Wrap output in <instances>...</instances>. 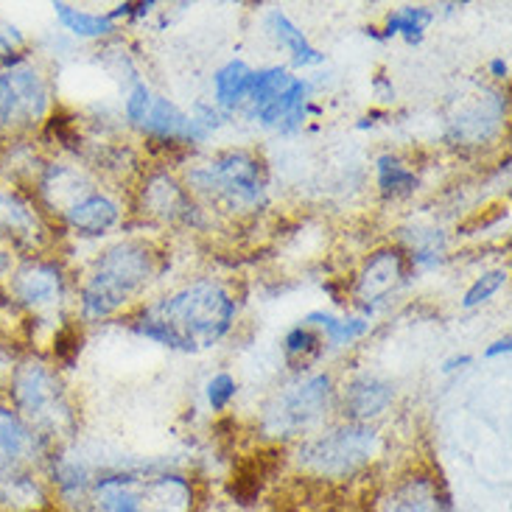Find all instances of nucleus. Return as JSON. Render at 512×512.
Here are the masks:
<instances>
[{"mask_svg":"<svg viewBox=\"0 0 512 512\" xmlns=\"http://www.w3.org/2000/svg\"><path fill=\"white\" fill-rule=\"evenodd\" d=\"M233 314L236 303L222 286L196 283L152 305L143 314L140 331L177 350H202L230 331Z\"/></svg>","mask_w":512,"mask_h":512,"instance_id":"1","label":"nucleus"},{"mask_svg":"<svg viewBox=\"0 0 512 512\" xmlns=\"http://www.w3.org/2000/svg\"><path fill=\"white\" fill-rule=\"evenodd\" d=\"M149 272L152 258L140 244H121L110 250L84 289V314L90 319L110 317L149 280Z\"/></svg>","mask_w":512,"mask_h":512,"instance_id":"2","label":"nucleus"},{"mask_svg":"<svg viewBox=\"0 0 512 512\" xmlns=\"http://www.w3.org/2000/svg\"><path fill=\"white\" fill-rule=\"evenodd\" d=\"M37 459L34 434L9 412L0 409V501L28 504L37 496V485L28 468Z\"/></svg>","mask_w":512,"mask_h":512,"instance_id":"3","label":"nucleus"},{"mask_svg":"<svg viewBox=\"0 0 512 512\" xmlns=\"http://www.w3.org/2000/svg\"><path fill=\"white\" fill-rule=\"evenodd\" d=\"M308 87L283 68H266L252 73L250 104L258 121L275 129H294L303 124Z\"/></svg>","mask_w":512,"mask_h":512,"instance_id":"4","label":"nucleus"},{"mask_svg":"<svg viewBox=\"0 0 512 512\" xmlns=\"http://www.w3.org/2000/svg\"><path fill=\"white\" fill-rule=\"evenodd\" d=\"M191 182L202 194L224 199L238 208H255L263 202L261 166L247 154H224L208 168L194 171Z\"/></svg>","mask_w":512,"mask_h":512,"instance_id":"5","label":"nucleus"},{"mask_svg":"<svg viewBox=\"0 0 512 512\" xmlns=\"http://www.w3.org/2000/svg\"><path fill=\"white\" fill-rule=\"evenodd\" d=\"M14 395H17L20 409L42 429L59 431L70 420L62 387L54 373L45 370L42 364H26L14 375Z\"/></svg>","mask_w":512,"mask_h":512,"instance_id":"6","label":"nucleus"},{"mask_svg":"<svg viewBox=\"0 0 512 512\" xmlns=\"http://www.w3.org/2000/svg\"><path fill=\"white\" fill-rule=\"evenodd\" d=\"M48 107L40 73L26 65L0 73V124H28Z\"/></svg>","mask_w":512,"mask_h":512,"instance_id":"7","label":"nucleus"},{"mask_svg":"<svg viewBox=\"0 0 512 512\" xmlns=\"http://www.w3.org/2000/svg\"><path fill=\"white\" fill-rule=\"evenodd\" d=\"M126 115H129L132 124L140 126L149 135H157V138H191V118L182 115L174 104H168L166 98L154 96L146 84H135L132 96L126 101Z\"/></svg>","mask_w":512,"mask_h":512,"instance_id":"8","label":"nucleus"},{"mask_svg":"<svg viewBox=\"0 0 512 512\" xmlns=\"http://www.w3.org/2000/svg\"><path fill=\"white\" fill-rule=\"evenodd\" d=\"M328 389H331V381L325 375H317V378L286 392L272 409V420H275L277 429L294 431L300 426H308L311 420H317L319 412L328 406Z\"/></svg>","mask_w":512,"mask_h":512,"instance_id":"9","label":"nucleus"},{"mask_svg":"<svg viewBox=\"0 0 512 512\" xmlns=\"http://www.w3.org/2000/svg\"><path fill=\"white\" fill-rule=\"evenodd\" d=\"M373 451V431L350 429L336 431L333 437H325L308 448V459H314L322 471H347L359 459L370 457Z\"/></svg>","mask_w":512,"mask_h":512,"instance_id":"10","label":"nucleus"},{"mask_svg":"<svg viewBox=\"0 0 512 512\" xmlns=\"http://www.w3.org/2000/svg\"><path fill=\"white\" fill-rule=\"evenodd\" d=\"M14 289H17V297L23 303L42 311V308H51V305L59 303V297H62V277L51 266H28L26 272L17 275Z\"/></svg>","mask_w":512,"mask_h":512,"instance_id":"11","label":"nucleus"},{"mask_svg":"<svg viewBox=\"0 0 512 512\" xmlns=\"http://www.w3.org/2000/svg\"><path fill=\"white\" fill-rule=\"evenodd\" d=\"M68 219L84 236H101L118 222V208L112 205L107 196L90 194L68 210Z\"/></svg>","mask_w":512,"mask_h":512,"instance_id":"12","label":"nucleus"},{"mask_svg":"<svg viewBox=\"0 0 512 512\" xmlns=\"http://www.w3.org/2000/svg\"><path fill=\"white\" fill-rule=\"evenodd\" d=\"M398 280H401V258L395 252H378L361 275L359 294L367 303H373L395 289Z\"/></svg>","mask_w":512,"mask_h":512,"instance_id":"13","label":"nucleus"},{"mask_svg":"<svg viewBox=\"0 0 512 512\" xmlns=\"http://www.w3.org/2000/svg\"><path fill=\"white\" fill-rule=\"evenodd\" d=\"M392 401V387L378 381V378H370V375H361L356 378L345 392V403L350 409V415L356 417H370L384 412Z\"/></svg>","mask_w":512,"mask_h":512,"instance_id":"14","label":"nucleus"},{"mask_svg":"<svg viewBox=\"0 0 512 512\" xmlns=\"http://www.w3.org/2000/svg\"><path fill=\"white\" fill-rule=\"evenodd\" d=\"M269 26H272V34L277 37V42L283 45V48H289V54L300 62V65H319L325 56L319 54L317 48L311 45V42L305 40L303 31L291 23L286 14L275 12L269 17Z\"/></svg>","mask_w":512,"mask_h":512,"instance_id":"15","label":"nucleus"},{"mask_svg":"<svg viewBox=\"0 0 512 512\" xmlns=\"http://www.w3.org/2000/svg\"><path fill=\"white\" fill-rule=\"evenodd\" d=\"M252 84V70L244 62H230L216 73V98L224 107H238L247 101Z\"/></svg>","mask_w":512,"mask_h":512,"instance_id":"16","label":"nucleus"},{"mask_svg":"<svg viewBox=\"0 0 512 512\" xmlns=\"http://www.w3.org/2000/svg\"><path fill=\"white\" fill-rule=\"evenodd\" d=\"M56 17L65 23L68 31L73 34H79V37H104V34H112L115 26H112V17L110 14H87L79 12V9H73L68 3H54Z\"/></svg>","mask_w":512,"mask_h":512,"instance_id":"17","label":"nucleus"},{"mask_svg":"<svg viewBox=\"0 0 512 512\" xmlns=\"http://www.w3.org/2000/svg\"><path fill=\"white\" fill-rule=\"evenodd\" d=\"M305 328H322L333 345H347V342L359 339L361 333L367 331V322L364 319H336L331 314L314 311V314L305 317Z\"/></svg>","mask_w":512,"mask_h":512,"instance_id":"18","label":"nucleus"},{"mask_svg":"<svg viewBox=\"0 0 512 512\" xmlns=\"http://www.w3.org/2000/svg\"><path fill=\"white\" fill-rule=\"evenodd\" d=\"M429 23V9H412V6H406V9H398L395 14H389L387 37H392V34H403L409 42H417L423 37V31H426Z\"/></svg>","mask_w":512,"mask_h":512,"instance_id":"19","label":"nucleus"},{"mask_svg":"<svg viewBox=\"0 0 512 512\" xmlns=\"http://www.w3.org/2000/svg\"><path fill=\"white\" fill-rule=\"evenodd\" d=\"M0 224L23 238L37 236V222L26 210V205H20L12 194H3V191H0Z\"/></svg>","mask_w":512,"mask_h":512,"instance_id":"20","label":"nucleus"},{"mask_svg":"<svg viewBox=\"0 0 512 512\" xmlns=\"http://www.w3.org/2000/svg\"><path fill=\"white\" fill-rule=\"evenodd\" d=\"M378 180H381L384 194L389 196L409 194L417 185L415 174L406 171V168H403L398 160H392V157H381V163H378Z\"/></svg>","mask_w":512,"mask_h":512,"instance_id":"21","label":"nucleus"},{"mask_svg":"<svg viewBox=\"0 0 512 512\" xmlns=\"http://www.w3.org/2000/svg\"><path fill=\"white\" fill-rule=\"evenodd\" d=\"M149 194L160 196V202H152V208L157 210V213L168 216V219H177V216H182V213H185V208H188L180 188H177V185H174L171 180H166V177L154 180L152 188H149Z\"/></svg>","mask_w":512,"mask_h":512,"instance_id":"22","label":"nucleus"},{"mask_svg":"<svg viewBox=\"0 0 512 512\" xmlns=\"http://www.w3.org/2000/svg\"><path fill=\"white\" fill-rule=\"evenodd\" d=\"M504 280H507V275H504L501 269H496V272H487L485 277H479L471 289H468V294H465L462 305H465V308H476V305H482L485 300H490V297H493V294H496L501 286H504Z\"/></svg>","mask_w":512,"mask_h":512,"instance_id":"23","label":"nucleus"},{"mask_svg":"<svg viewBox=\"0 0 512 512\" xmlns=\"http://www.w3.org/2000/svg\"><path fill=\"white\" fill-rule=\"evenodd\" d=\"M319 345V336L311 328H305V325H300V328H294V331L286 336V353L289 356H308L311 350H317Z\"/></svg>","mask_w":512,"mask_h":512,"instance_id":"24","label":"nucleus"},{"mask_svg":"<svg viewBox=\"0 0 512 512\" xmlns=\"http://www.w3.org/2000/svg\"><path fill=\"white\" fill-rule=\"evenodd\" d=\"M236 395V381L230 375H216L208 384V401L216 412H222L224 406L230 403V398Z\"/></svg>","mask_w":512,"mask_h":512,"instance_id":"25","label":"nucleus"},{"mask_svg":"<svg viewBox=\"0 0 512 512\" xmlns=\"http://www.w3.org/2000/svg\"><path fill=\"white\" fill-rule=\"evenodd\" d=\"M56 342H59V345H56V353L70 364V361L76 359L79 347H82V336L73 331V328H68V331H62V336H59Z\"/></svg>","mask_w":512,"mask_h":512,"instance_id":"26","label":"nucleus"},{"mask_svg":"<svg viewBox=\"0 0 512 512\" xmlns=\"http://www.w3.org/2000/svg\"><path fill=\"white\" fill-rule=\"evenodd\" d=\"M20 45H23L20 31L14 26H9V23H0V59H6L9 54H14Z\"/></svg>","mask_w":512,"mask_h":512,"instance_id":"27","label":"nucleus"},{"mask_svg":"<svg viewBox=\"0 0 512 512\" xmlns=\"http://www.w3.org/2000/svg\"><path fill=\"white\" fill-rule=\"evenodd\" d=\"M501 353H510V336H504V339H499L493 347H487L485 356L487 359H493V356H501Z\"/></svg>","mask_w":512,"mask_h":512,"instance_id":"28","label":"nucleus"},{"mask_svg":"<svg viewBox=\"0 0 512 512\" xmlns=\"http://www.w3.org/2000/svg\"><path fill=\"white\" fill-rule=\"evenodd\" d=\"M468 361H471L468 356H459V359H448V361H445L443 370H445V373H451V370H457L459 364H468Z\"/></svg>","mask_w":512,"mask_h":512,"instance_id":"29","label":"nucleus"},{"mask_svg":"<svg viewBox=\"0 0 512 512\" xmlns=\"http://www.w3.org/2000/svg\"><path fill=\"white\" fill-rule=\"evenodd\" d=\"M490 68H493V73H496V76H504V73H507V62H501V59H496V62H493Z\"/></svg>","mask_w":512,"mask_h":512,"instance_id":"30","label":"nucleus"},{"mask_svg":"<svg viewBox=\"0 0 512 512\" xmlns=\"http://www.w3.org/2000/svg\"><path fill=\"white\" fill-rule=\"evenodd\" d=\"M3 370H6V359L0 356V373H3Z\"/></svg>","mask_w":512,"mask_h":512,"instance_id":"31","label":"nucleus"}]
</instances>
